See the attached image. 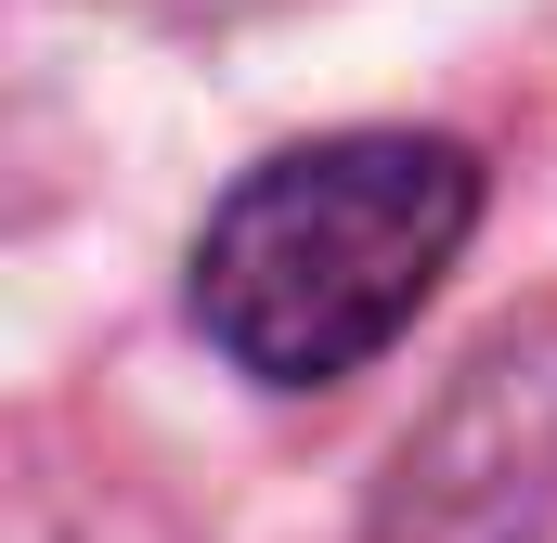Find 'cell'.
<instances>
[{"label": "cell", "instance_id": "6da1fadb", "mask_svg": "<svg viewBox=\"0 0 557 543\" xmlns=\"http://www.w3.org/2000/svg\"><path fill=\"white\" fill-rule=\"evenodd\" d=\"M467 220H480L467 142L350 130V142H311V155H273L221 194V220L195 247V324L247 376L324 389L416 324V298L467 247Z\"/></svg>", "mask_w": 557, "mask_h": 543}, {"label": "cell", "instance_id": "7a4b0ae2", "mask_svg": "<svg viewBox=\"0 0 557 543\" xmlns=\"http://www.w3.org/2000/svg\"><path fill=\"white\" fill-rule=\"evenodd\" d=\"M545 531H557V311H532L403 440L376 543H545Z\"/></svg>", "mask_w": 557, "mask_h": 543}]
</instances>
